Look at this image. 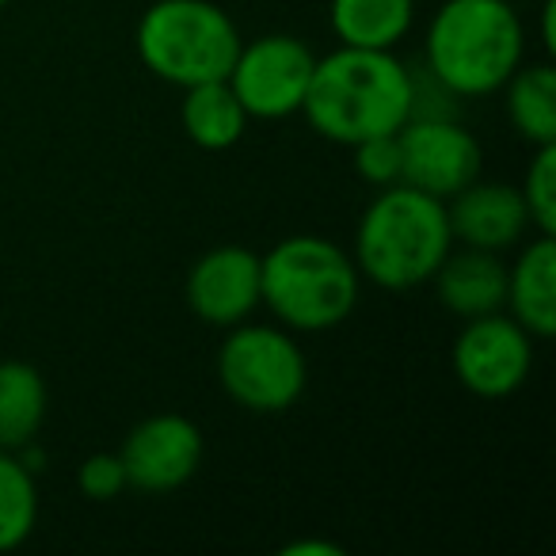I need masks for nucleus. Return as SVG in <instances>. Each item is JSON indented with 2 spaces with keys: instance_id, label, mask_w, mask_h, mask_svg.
<instances>
[{
  "instance_id": "f257e3e1",
  "label": "nucleus",
  "mask_w": 556,
  "mask_h": 556,
  "mask_svg": "<svg viewBox=\"0 0 556 556\" xmlns=\"http://www.w3.org/2000/svg\"><path fill=\"white\" fill-rule=\"evenodd\" d=\"M408 65L396 62L393 50L363 47H340L336 54L317 58L302 103L313 130L340 146H358L378 134H396L408 123Z\"/></svg>"
},
{
  "instance_id": "f03ea898",
  "label": "nucleus",
  "mask_w": 556,
  "mask_h": 556,
  "mask_svg": "<svg viewBox=\"0 0 556 556\" xmlns=\"http://www.w3.org/2000/svg\"><path fill=\"white\" fill-rule=\"evenodd\" d=\"M454 248L446 202L408 184H393L366 206L355 232V267L381 290L431 282Z\"/></svg>"
},
{
  "instance_id": "7ed1b4c3",
  "label": "nucleus",
  "mask_w": 556,
  "mask_h": 556,
  "mask_svg": "<svg viewBox=\"0 0 556 556\" xmlns=\"http://www.w3.org/2000/svg\"><path fill=\"white\" fill-rule=\"evenodd\" d=\"M522 50V24L507 0H446L427 31V70L469 100L507 85Z\"/></svg>"
},
{
  "instance_id": "20e7f679",
  "label": "nucleus",
  "mask_w": 556,
  "mask_h": 556,
  "mask_svg": "<svg viewBox=\"0 0 556 556\" xmlns=\"http://www.w3.org/2000/svg\"><path fill=\"white\" fill-rule=\"evenodd\" d=\"M260 302L287 328L325 332L355 309L358 267L325 237H287L260 260Z\"/></svg>"
},
{
  "instance_id": "39448f33",
  "label": "nucleus",
  "mask_w": 556,
  "mask_h": 556,
  "mask_svg": "<svg viewBox=\"0 0 556 556\" xmlns=\"http://www.w3.org/2000/svg\"><path fill=\"white\" fill-rule=\"evenodd\" d=\"M237 50V24L210 0H156L138 24V54L146 70L179 88L225 80Z\"/></svg>"
},
{
  "instance_id": "423d86ee",
  "label": "nucleus",
  "mask_w": 556,
  "mask_h": 556,
  "mask_svg": "<svg viewBox=\"0 0 556 556\" xmlns=\"http://www.w3.org/2000/svg\"><path fill=\"white\" fill-rule=\"evenodd\" d=\"M222 389L248 412H287L305 389V355L282 328L232 325L217 355Z\"/></svg>"
},
{
  "instance_id": "0eeeda50",
  "label": "nucleus",
  "mask_w": 556,
  "mask_h": 556,
  "mask_svg": "<svg viewBox=\"0 0 556 556\" xmlns=\"http://www.w3.org/2000/svg\"><path fill=\"white\" fill-rule=\"evenodd\" d=\"M317 54L294 35H263L252 47L240 42L229 70V88L244 103L248 118H287L302 111Z\"/></svg>"
},
{
  "instance_id": "6e6552de",
  "label": "nucleus",
  "mask_w": 556,
  "mask_h": 556,
  "mask_svg": "<svg viewBox=\"0 0 556 556\" xmlns=\"http://www.w3.org/2000/svg\"><path fill=\"white\" fill-rule=\"evenodd\" d=\"M533 366V336L515 317L488 313L465 320L454 340V374L469 393L484 401L510 396Z\"/></svg>"
},
{
  "instance_id": "1a4fd4ad",
  "label": "nucleus",
  "mask_w": 556,
  "mask_h": 556,
  "mask_svg": "<svg viewBox=\"0 0 556 556\" xmlns=\"http://www.w3.org/2000/svg\"><path fill=\"white\" fill-rule=\"evenodd\" d=\"M401 138V184L434 199H454L480 176V146L457 118H408Z\"/></svg>"
},
{
  "instance_id": "9d476101",
  "label": "nucleus",
  "mask_w": 556,
  "mask_h": 556,
  "mask_svg": "<svg viewBox=\"0 0 556 556\" xmlns=\"http://www.w3.org/2000/svg\"><path fill=\"white\" fill-rule=\"evenodd\" d=\"M118 457H123L126 469V488L153 495L176 492L199 472L202 431L187 416H176V412L149 416L126 434Z\"/></svg>"
},
{
  "instance_id": "9b49d317",
  "label": "nucleus",
  "mask_w": 556,
  "mask_h": 556,
  "mask_svg": "<svg viewBox=\"0 0 556 556\" xmlns=\"http://www.w3.org/2000/svg\"><path fill=\"white\" fill-rule=\"evenodd\" d=\"M187 302L206 325L232 328L260 305V255L240 244L210 248L187 275Z\"/></svg>"
},
{
  "instance_id": "f8f14e48",
  "label": "nucleus",
  "mask_w": 556,
  "mask_h": 556,
  "mask_svg": "<svg viewBox=\"0 0 556 556\" xmlns=\"http://www.w3.org/2000/svg\"><path fill=\"white\" fill-rule=\"evenodd\" d=\"M446 202L454 240H462L465 248H480V252H503V248L518 244L530 225L522 191L510 184H477L472 179Z\"/></svg>"
},
{
  "instance_id": "ddd939ff",
  "label": "nucleus",
  "mask_w": 556,
  "mask_h": 556,
  "mask_svg": "<svg viewBox=\"0 0 556 556\" xmlns=\"http://www.w3.org/2000/svg\"><path fill=\"white\" fill-rule=\"evenodd\" d=\"M431 278L439 302L462 320L488 317L507 305V263L495 252H480V248L454 252L450 248Z\"/></svg>"
},
{
  "instance_id": "4468645a",
  "label": "nucleus",
  "mask_w": 556,
  "mask_h": 556,
  "mask_svg": "<svg viewBox=\"0 0 556 556\" xmlns=\"http://www.w3.org/2000/svg\"><path fill=\"white\" fill-rule=\"evenodd\" d=\"M510 317L533 336L548 340L556 332V240L541 232L533 244L507 267Z\"/></svg>"
},
{
  "instance_id": "2eb2a0df",
  "label": "nucleus",
  "mask_w": 556,
  "mask_h": 556,
  "mask_svg": "<svg viewBox=\"0 0 556 556\" xmlns=\"http://www.w3.org/2000/svg\"><path fill=\"white\" fill-rule=\"evenodd\" d=\"M179 118H184L187 138L210 153L237 146L248 130V111L229 88V80H202V85L187 88Z\"/></svg>"
},
{
  "instance_id": "dca6fc26",
  "label": "nucleus",
  "mask_w": 556,
  "mask_h": 556,
  "mask_svg": "<svg viewBox=\"0 0 556 556\" xmlns=\"http://www.w3.org/2000/svg\"><path fill=\"white\" fill-rule=\"evenodd\" d=\"M328 16L343 47L393 50L412 31L416 0H332Z\"/></svg>"
},
{
  "instance_id": "f3484780",
  "label": "nucleus",
  "mask_w": 556,
  "mask_h": 556,
  "mask_svg": "<svg viewBox=\"0 0 556 556\" xmlns=\"http://www.w3.org/2000/svg\"><path fill=\"white\" fill-rule=\"evenodd\" d=\"M47 419V381L31 363H0V450L35 442Z\"/></svg>"
},
{
  "instance_id": "a211bd4d",
  "label": "nucleus",
  "mask_w": 556,
  "mask_h": 556,
  "mask_svg": "<svg viewBox=\"0 0 556 556\" xmlns=\"http://www.w3.org/2000/svg\"><path fill=\"white\" fill-rule=\"evenodd\" d=\"M507 115L510 126L530 146L556 141V70L548 62L518 65L507 77Z\"/></svg>"
},
{
  "instance_id": "6ab92c4d",
  "label": "nucleus",
  "mask_w": 556,
  "mask_h": 556,
  "mask_svg": "<svg viewBox=\"0 0 556 556\" xmlns=\"http://www.w3.org/2000/svg\"><path fill=\"white\" fill-rule=\"evenodd\" d=\"M39 522L35 472L12 450H0V553L20 548Z\"/></svg>"
},
{
  "instance_id": "aec40b11",
  "label": "nucleus",
  "mask_w": 556,
  "mask_h": 556,
  "mask_svg": "<svg viewBox=\"0 0 556 556\" xmlns=\"http://www.w3.org/2000/svg\"><path fill=\"white\" fill-rule=\"evenodd\" d=\"M522 202L530 225H538V232L553 237L556 232V141L553 146H538V156L526 168L522 184Z\"/></svg>"
},
{
  "instance_id": "412c9836",
  "label": "nucleus",
  "mask_w": 556,
  "mask_h": 556,
  "mask_svg": "<svg viewBox=\"0 0 556 556\" xmlns=\"http://www.w3.org/2000/svg\"><path fill=\"white\" fill-rule=\"evenodd\" d=\"M351 149H355V168L366 184L374 187L401 184V138L396 134H378V138H366Z\"/></svg>"
},
{
  "instance_id": "4be33fe9",
  "label": "nucleus",
  "mask_w": 556,
  "mask_h": 556,
  "mask_svg": "<svg viewBox=\"0 0 556 556\" xmlns=\"http://www.w3.org/2000/svg\"><path fill=\"white\" fill-rule=\"evenodd\" d=\"M77 484H80V492H85L88 500H100V503L115 500V495L126 488L123 457H118V454H92V457H85Z\"/></svg>"
},
{
  "instance_id": "5701e85b",
  "label": "nucleus",
  "mask_w": 556,
  "mask_h": 556,
  "mask_svg": "<svg viewBox=\"0 0 556 556\" xmlns=\"http://www.w3.org/2000/svg\"><path fill=\"white\" fill-rule=\"evenodd\" d=\"M287 556H343L340 545H325V541H298V545L282 548Z\"/></svg>"
},
{
  "instance_id": "b1692460",
  "label": "nucleus",
  "mask_w": 556,
  "mask_h": 556,
  "mask_svg": "<svg viewBox=\"0 0 556 556\" xmlns=\"http://www.w3.org/2000/svg\"><path fill=\"white\" fill-rule=\"evenodd\" d=\"M9 4H12V0H0V9H9Z\"/></svg>"
}]
</instances>
